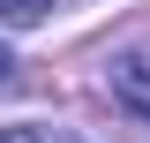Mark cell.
<instances>
[{
  "label": "cell",
  "mask_w": 150,
  "mask_h": 143,
  "mask_svg": "<svg viewBox=\"0 0 150 143\" xmlns=\"http://www.w3.org/2000/svg\"><path fill=\"white\" fill-rule=\"evenodd\" d=\"M8 68H15V60H8V45H0V83H8Z\"/></svg>",
  "instance_id": "cell-4"
},
{
  "label": "cell",
  "mask_w": 150,
  "mask_h": 143,
  "mask_svg": "<svg viewBox=\"0 0 150 143\" xmlns=\"http://www.w3.org/2000/svg\"><path fill=\"white\" fill-rule=\"evenodd\" d=\"M112 90H120V106H128V113H143V121H150V45L112 60Z\"/></svg>",
  "instance_id": "cell-1"
},
{
  "label": "cell",
  "mask_w": 150,
  "mask_h": 143,
  "mask_svg": "<svg viewBox=\"0 0 150 143\" xmlns=\"http://www.w3.org/2000/svg\"><path fill=\"white\" fill-rule=\"evenodd\" d=\"M0 143H53L45 128H0Z\"/></svg>",
  "instance_id": "cell-3"
},
{
  "label": "cell",
  "mask_w": 150,
  "mask_h": 143,
  "mask_svg": "<svg viewBox=\"0 0 150 143\" xmlns=\"http://www.w3.org/2000/svg\"><path fill=\"white\" fill-rule=\"evenodd\" d=\"M45 8L53 0H0V23L8 30H30V23H45Z\"/></svg>",
  "instance_id": "cell-2"
}]
</instances>
